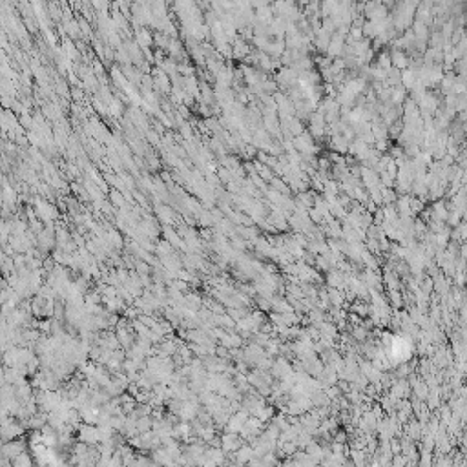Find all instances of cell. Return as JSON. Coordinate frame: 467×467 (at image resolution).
I'll return each instance as SVG.
<instances>
[{
    "instance_id": "6da1fadb",
    "label": "cell",
    "mask_w": 467,
    "mask_h": 467,
    "mask_svg": "<svg viewBox=\"0 0 467 467\" xmlns=\"http://www.w3.org/2000/svg\"><path fill=\"white\" fill-rule=\"evenodd\" d=\"M363 15L367 17V20H383L389 17V7L383 6L381 0H365Z\"/></svg>"
},
{
    "instance_id": "7a4b0ae2",
    "label": "cell",
    "mask_w": 467,
    "mask_h": 467,
    "mask_svg": "<svg viewBox=\"0 0 467 467\" xmlns=\"http://www.w3.org/2000/svg\"><path fill=\"white\" fill-rule=\"evenodd\" d=\"M22 431H24L22 425H20V423H17V422H13L11 416L0 422V440H2V442L18 438V436L22 434Z\"/></svg>"
},
{
    "instance_id": "3957f363",
    "label": "cell",
    "mask_w": 467,
    "mask_h": 467,
    "mask_svg": "<svg viewBox=\"0 0 467 467\" xmlns=\"http://www.w3.org/2000/svg\"><path fill=\"white\" fill-rule=\"evenodd\" d=\"M24 451H26V442H24V440L13 438L2 444V453H4L9 460H13L15 456H18L20 453H24Z\"/></svg>"
},
{
    "instance_id": "277c9868",
    "label": "cell",
    "mask_w": 467,
    "mask_h": 467,
    "mask_svg": "<svg viewBox=\"0 0 467 467\" xmlns=\"http://www.w3.org/2000/svg\"><path fill=\"white\" fill-rule=\"evenodd\" d=\"M11 464L13 466H29L31 464V458H29V455L24 451V453H20L18 456H15L11 460Z\"/></svg>"
},
{
    "instance_id": "5b68a950",
    "label": "cell",
    "mask_w": 467,
    "mask_h": 467,
    "mask_svg": "<svg viewBox=\"0 0 467 467\" xmlns=\"http://www.w3.org/2000/svg\"><path fill=\"white\" fill-rule=\"evenodd\" d=\"M340 50H341V37L338 35V37H334V39L330 40V51H332V53H338Z\"/></svg>"
}]
</instances>
